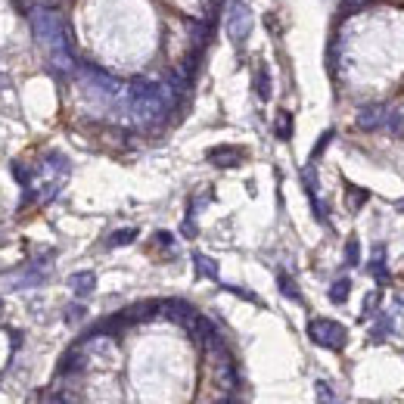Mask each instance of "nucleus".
Masks as SVG:
<instances>
[{"instance_id":"obj_1","label":"nucleus","mask_w":404,"mask_h":404,"mask_svg":"<svg viewBox=\"0 0 404 404\" xmlns=\"http://www.w3.org/2000/svg\"><path fill=\"white\" fill-rule=\"evenodd\" d=\"M32 34L37 41V47H44L50 65L56 72L69 75L75 72V56H72V41H69V28H65V19L56 6H44L37 4L32 10Z\"/></svg>"},{"instance_id":"obj_2","label":"nucleus","mask_w":404,"mask_h":404,"mask_svg":"<svg viewBox=\"0 0 404 404\" xmlns=\"http://www.w3.org/2000/svg\"><path fill=\"white\" fill-rule=\"evenodd\" d=\"M125 100H128L131 115L137 118L140 125L159 122V118L168 112L171 103H175L171 100V94H168V87L156 84V81H144V78L131 81V84L125 87Z\"/></svg>"},{"instance_id":"obj_3","label":"nucleus","mask_w":404,"mask_h":404,"mask_svg":"<svg viewBox=\"0 0 404 404\" xmlns=\"http://www.w3.org/2000/svg\"><path fill=\"white\" fill-rule=\"evenodd\" d=\"M308 339L314 346L339 351V348H346V342H348V330L330 317H314V320H308Z\"/></svg>"},{"instance_id":"obj_4","label":"nucleus","mask_w":404,"mask_h":404,"mask_svg":"<svg viewBox=\"0 0 404 404\" xmlns=\"http://www.w3.org/2000/svg\"><path fill=\"white\" fill-rule=\"evenodd\" d=\"M227 34H230V41H236V44H243L246 37L252 34V25H255V16H252V10H249V4H243V0H230L227 4Z\"/></svg>"},{"instance_id":"obj_5","label":"nucleus","mask_w":404,"mask_h":404,"mask_svg":"<svg viewBox=\"0 0 404 404\" xmlns=\"http://www.w3.org/2000/svg\"><path fill=\"white\" fill-rule=\"evenodd\" d=\"M81 78H84V84L91 87L94 94L106 96V100H118V96L125 94V84L118 78H112L103 69H94V65H81Z\"/></svg>"},{"instance_id":"obj_6","label":"nucleus","mask_w":404,"mask_h":404,"mask_svg":"<svg viewBox=\"0 0 404 404\" xmlns=\"http://www.w3.org/2000/svg\"><path fill=\"white\" fill-rule=\"evenodd\" d=\"M389 106H383V103H373V106H364L361 112H358V128L361 131H379V128H386V118H389Z\"/></svg>"},{"instance_id":"obj_7","label":"nucleus","mask_w":404,"mask_h":404,"mask_svg":"<svg viewBox=\"0 0 404 404\" xmlns=\"http://www.w3.org/2000/svg\"><path fill=\"white\" fill-rule=\"evenodd\" d=\"M208 162L218 165V168L239 165V162H243V149H236V146H215V149H208Z\"/></svg>"},{"instance_id":"obj_8","label":"nucleus","mask_w":404,"mask_h":404,"mask_svg":"<svg viewBox=\"0 0 404 404\" xmlns=\"http://www.w3.org/2000/svg\"><path fill=\"white\" fill-rule=\"evenodd\" d=\"M162 311H165V317H171L175 324H184L196 314V308H193L190 302H184V298H168V302H162Z\"/></svg>"},{"instance_id":"obj_9","label":"nucleus","mask_w":404,"mask_h":404,"mask_svg":"<svg viewBox=\"0 0 404 404\" xmlns=\"http://www.w3.org/2000/svg\"><path fill=\"white\" fill-rule=\"evenodd\" d=\"M69 289L78 298H84V296H91L94 289H96V274L94 271H78V274H72L69 277Z\"/></svg>"},{"instance_id":"obj_10","label":"nucleus","mask_w":404,"mask_h":404,"mask_svg":"<svg viewBox=\"0 0 404 404\" xmlns=\"http://www.w3.org/2000/svg\"><path fill=\"white\" fill-rule=\"evenodd\" d=\"M193 265H196L199 277H208V280H218V261L202 255V252H193Z\"/></svg>"},{"instance_id":"obj_11","label":"nucleus","mask_w":404,"mask_h":404,"mask_svg":"<svg viewBox=\"0 0 404 404\" xmlns=\"http://www.w3.org/2000/svg\"><path fill=\"white\" fill-rule=\"evenodd\" d=\"M255 94L258 100H271V72H267V65H258L255 72Z\"/></svg>"},{"instance_id":"obj_12","label":"nucleus","mask_w":404,"mask_h":404,"mask_svg":"<svg viewBox=\"0 0 404 404\" xmlns=\"http://www.w3.org/2000/svg\"><path fill=\"white\" fill-rule=\"evenodd\" d=\"M314 395H317L320 404H342V398L333 392V386L324 383V379H317V383H314Z\"/></svg>"},{"instance_id":"obj_13","label":"nucleus","mask_w":404,"mask_h":404,"mask_svg":"<svg viewBox=\"0 0 404 404\" xmlns=\"http://www.w3.org/2000/svg\"><path fill=\"white\" fill-rule=\"evenodd\" d=\"M87 358L81 355V351H69V355L63 358V364H59V373H75V370H84Z\"/></svg>"},{"instance_id":"obj_14","label":"nucleus","mask_w":404,"mask_h":404,"mask_svg":"<svg viewBox=\"0 0 404 404\" xmlns=\"http://www.w3.org/2000/svg\"><path fill=\"white\" fill-rule=\"evenodd\" d=\"M348 293H351V280H346V277H342V280H336L333 286H330V302L333 305H342L348 298Z\"/></svg>"},{"instance_id":"obj_15","label":"nucleus","mask_w":404,"mask_h":404,"mask_svg":"<svg viewBox=\"0 0 404 404\" xmlns=\"http://www.w3.org/2000/svg\"><path fill=\"white\" fill-rule=\"evenodd\" d=\"M383 255H386V249H383V246H377V249H373V261H370V274L377 277L379 283H386V265H383Z\"/></svg>"},{"instance_id":"obj_16","label":"nucleus","mask_w":404,"mask_h":404,"mask_svg":"<svg viewBox=\"0 0 404 404\" xmlns=\"http://www.w3.org/2000/svg\"><path fill=\"white\" fill-rule=\"evenodd\" d=\"M134 239H137V230L125 227V230H115V234L109 236V246H112V249H118V246H131Z\"/></svg>"},{"instance_id":"obj_17","label":"nucleus","mask_w":404,"mask_h":404,"mask_svg":"<svg viewBox=\"0 0 404 404\" xmlns=\"http://www.w3.org/2000/svg\"><path fill=\"white\" fill-rule=\"evenodd\" d=\"M277 137L280 140L293 137V115H289V112H280V115H277Z\"/></svg>"},{"instance_id":"obj_18","label":"nucleus","mask_w":404,"mask_h":404,"mask_svg":"<svg viewBox=\"0 0 404 404\" xmlns=\"http://www.w3.org/2000/svg\"><path fill=\"white\" fill-rule=\"evenodd\" d=\"M277 283H280V293L286 296V298H293V302H302V293H298V286H296L293 280H289L286 274H280V280H277Z\"/></svg>"},{"instance_id":"obj_19","label":"nucleus","mask_w":404,"mask_h":404,"mask_svg":"<svg viewBox=\"0 0 404 404\" xmlns=\"http://www.w3.org/2000/svg\"><path fill=\"white\" fill-rule=\"evenodd\" d=\"M358 261H361V243H358V239L351 236L348 243H346V265H348V267H355Z\"/></svg>"},{"instance_id":"obj_20","label":"nucleus","mask_w":404,"mask_h":404,"mask_svg":"<svg viewBox=\"0 0 404 404\" xmlns=\"http://www.w3.org/2000/svg\"><path fill=\"white\" fill-rule=\"evenodd\" d=\"M386 131L389 134H401L404 131V118H401V112H389V118H386Z\"/></svg>"},{"instance_id":"obj_21","label":"nucleus","mask_w":404,"mask_h":404,"mask_svg":"<svg viewBox=\"0 0 404 404\" xmlns=\"http://www.w3.org/2000/svg\"><path fill=\"white\" fill-rule=\"evenodd\" d=\"M84 314H87L84 305H69V308H65V320H69V324H78Z\"/></svg>"},{"instance_id":"obj_22","label":"nucleus","mask_w":404,"mask_h":404,"mask_svg":"<svg viewBox=\"0 0 404 404\" xmlns=\"http://www.w3.org/2000/svg\"><path fill=\"white\" fill-rule=\"evenodd\" d=\"M330 140H333V131H324V137H320L317 144H314V149H311V162L317 159L320 153H324V149H327V144H330Z\"/></svg>"},{"instance_id":"obj_23","label":"nucleus","mask_w":404,"mask_h":404,"mask_svg":"<svg viewBox=\"0 0 404 404\" xmlns=\"http://www.w3.org/2000/svg\"><path fill=\"white\" fill-rule=\"evenodd\" d=\"M379 305V293H370V298H364V317H370Z\"/></svg>"},{"instance_id":"obj_24","label":"nucleus","mask_w":404,"mask_h":404,"mask_svg":"<svg viewBox=\"0 0 404 404\" xmlns=\"http://www.w3.org/2000/svg\"><path fill=\"white\" fill-rule=\"evenodd\" d=\"M47 404H78V401H75L69 392H56V395H50Z\"/></svg>"},{"instance_id":"obj_25","label":"nucleus","mask_w":404,"mask_h":404,"mask_svg":"<svg viewBox=\"0 0 404 404\" xmlns=\"http://www.w3.org/2000/svg\"><path fill=\"white\" fill-rule=\"evenodd\" d=\"M13 175H16V181H19V184H28V171L22 168V165H13Z\"/></svg>"},{"instance_id":"obj_26","label":"nucleus","mask_w":404,"mask_h":404,"mask_svg":"<svg viewBox=\"0 0 404 404\" xmlns=\"http://www.w3.org/2000/svg\"><path fill=\"white\" fill-rule=\"evenodd\" d=\"M156 243H162V246H171V243H175V239H171V234H165V230H159V234H156Z\"/></svg>"},{"instance_id":"obj_27","label":"nucleus","mask_w":404,"mask_h":404,"mask_svg":"<svg viewBox=\"0 0 404 404\" xmlns=\"http://www.w3.org/2000/svg\"><path fill=\"white\" fill-rule=\"evenodd\" d=\"M351 199H355V206H361V202L367 199V193H364V190H355V187H351Z\"/></svg>"},{"instance_id":"obj_28","label":"nucleus","mask_w":404,"mask_h":404,"mask_svg":"<svg viewBox=\"0 0 404 404\" xmlns=\"http://www.w3.org/2000/svg\"><path fill=\"white\" fill-rule=\"evenodd\" d=\"M346 6H358V4H367V0H342Z\"/></svg>"}]
</instances>
